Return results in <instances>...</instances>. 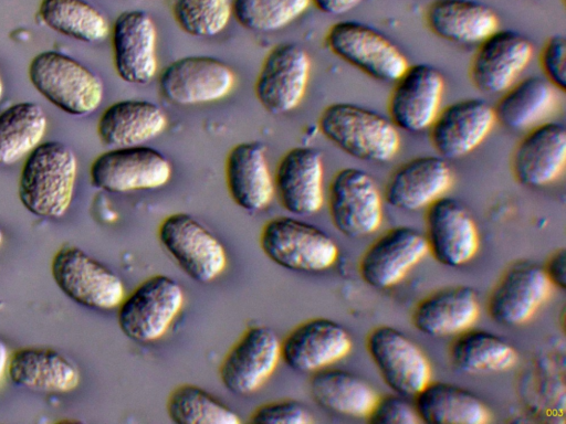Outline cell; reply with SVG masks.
Listing matches in <instances>:
<instances>
[{
  "instance_id": "43",
  "label": "cell",
  "mask_w": 566,
  "mask_h": 424,
  "mask_svg": "<svg viewBox=\"0 0 566 424\" xmlns=\"http://www.w3.org/2000/svg\"><path fill=\"white\" fill-rule=\"evenodd\" d=\"M552 285L560 289L566 287V252L564 248L555 251L543 267Z\"/></svg>"
},
{
  "instance_id": "31",
  "label": "cell",
  "mask_w": 566,
  "mask_h": 424,
  "mask_svg": "<svg viewBox=\"0 0 566 424\" xmlns=\"http://www.w3.org/2000/svg\"><path fill=\"white\" fill-rule=\"evenodd\" d=\"M413 398L420 423L483 424L489 420L485 404L455 384L430 381Z\"/></svg>"
},
{
  "instance_id": "3",
  "label": "cell",
  "mask_w": 566,
  "mask_h": 424,
  "mask_svg": "<svg viewBox=\"0 0 566 424\" xmlns=\"http://www.w3.org/2000/svg\"><path fill=\"white\" fill-rule=\"evenodd\" d=\"M28 76L33 87L60 110L84 116L101 104V78L74 57L59 51H43L30 62Z\"/></svg>"
},
{
  "instance_id": "20",
  "label": "cell",
  "mask_w": 566,
  "mask_h": 424,
  "mask_svg": "<svg viewBox=\"0 0 566 424\" xmlns=\"http://www.w3.org/2000/svg\"><path fill=\"white\" fill-rule=\"evenodd\" d=\"M324 167L319 151L294 147L279 160L273 176L281 205L296 215H312L324 203Z\"/></svg>"
},
{
  "instance_id": "34",
  "label": "cell",
  "mask_w": 566,
  "mask_h": 424,
  "mask_svg": "<svg viewBox=\"0 0 566 424\" xmlns=\"http://www.w3.org/2000/svg\"><path fill=\"white\" fill-rule=\"evenodd\" d=\"M452 364L469 374L502 372L517 359L514 347L502 337L484 330H465L450 348Z\"/></svg>"
},
{
  "instance_id": "16",
  "label": "cell",
  "mask_w": 566,
  "mask_h": 424,
  "mask_svg": "<svg viewBox=\"0 0 566 424\" xmlns=\"http://www.w3.org/2000/svg\"><path fill=\"white\" fill-rule=\"evenodd\" d=\"M424 237L428 253L449 267L467 264L479 248L474 220L460 201L450 197L443 195L427 208Z\"/></svg>"
},
{
  "instance_id": "9",
  "label": "cell",
  "mask_w": 566,
  "mask_h": 424,
  "mask_svg": "<svg viewBox=\"0 0 566 424\" xmlns=\"http://www.w3.org/2000/svg\"><path fill=\"white\" fill-rule=\"evenodd\" d=\"M169 160L157 149L138 145L109 148L90 167L95 188L113 193L157 189L171 176Z\"/></svg>"
},
{
  "instance_id": "46",
  "label": "cell",
  "mask_w": 566,
  "mask_h": 424,
  "mask_svg": "<svg viewBox=\"0 0 566 424\" xmlns=\"http://www.w3.org/2000/svg\"><path fill=\"white\" fill-rule=\"evenodd\" d=\"M2 94H3V83H2L1 75H0V102L2 99Z\"/></svg>"
},
{
  "instance_id": "14",
  "label": "cell",
  "mask_w": 566,
  "mask_h": 424,
  "mask_svg": "<svg viewBox=\"0 0 566 424\" xmlns=\"http://www.w3.org/2000/svg\"><path fill=\"white\" fill-rule=\"evenodd\" d=\"M281 360V341L265 326L248 328L221 361L219 378L230 392L250 394L272 375Z\"/></svg>"
},
{
  "instance_id": "35",
  "label": "cell",
  "mask_w": 566,
  "mask_h": 424,
  "mask_svg": "<svg viewBox=\"0 0 566 424\" xmlns=\"http://www.w3.org/2000/svg\"><path fill=\"white\" fill-rule=\"evenodd\" d=\"M46 130L42 107L32 102L13 104L0 113V165H11L41 144Z\"/></svg>"
},
{
  "instance_id": "11",
  "label": "cell",
  "mask_w": 566,
  "mask_h": 424,
  "mask_svg": "<svg viewBox=\"0 0 566 424\" xmlns=\"http://www.w3.org/2000/svg\"><path fill=\"white\" fill-rule=\"evenodd\" d=\"M366 347L385 383L395 393L413 398L430 382L427 357L402 331L379 326L369 332Z\"/></svg>"
},
{
  "instance_id": "2",
  "label": "cell",
  "mask_w": 566,
  "mask_h": 424,
  "mask_svg": "<svg viewBox=\"0 0 566 424\" xmlns=\"http://www.w3.org/2000/svg\"><path fill=\"white\" fill-rule=\"evenodd\" d=\"M318 128L337 148L359 160L387 162L399 151V130L389 117L357 104L326 106Z\"/></svg>"
},
{
  "instance_id": "47",
  "label": "cell",
  "mask_w": 566,
  "mask_h": 424,
  "mask_svg": "<svg viewBox=\"0 0 566 424\" xmlns=\"http://www.w3.org/2000/svg\"><path fill=\"white\" fill-rule=\"evenodd\" d=\"M2 239H3V235H2V231L0 229V246H1V243H2Z\"/></svg>"
},
{
  "instance_id": "25",
  "label": "cell",
  "mask_w": 566,
  "mask_h": 424,
  "mask_svg": "<svg viewBox=\"0 0 566 424\" xmlns=\"http://www.w3.org/2000/svg\"><path fill=\"white\" fill-rule=\"evenodd\" d=\"M452 170L440 156H421L401 165L389 178L385 200L403 211L427 209L450 189Z\"/></svg>"
},
{
  "instance_id": "21",
  "label": "cell",
  "mask_w": 566,
  "mask_h": 424,
  "mask_svg": "<svg viewBox=\"0 0 566 424\" xmlns=\"http://www.w3.org/2000/svg\"><path fill=\"white\" fill-rule=\"evenodd\" d=\"M496 123L494 108L483 99L468 98L440 109L430 126L433 148L444 159L473 151Z\"/></svg>"
},
{
  "instance_id": "38",
  "label": "cell",
  "mask_w": 566,
  "mask_h": 424,
  "mask_svg": "<svg viewBox=\"0 0 566 424\" xmlns=\"http://www.w3.org/2000/svg\"><path fill=\"white\" fill-rule=\"evenodd\" d=\"M311 3L312 0H232V15L248 30L275 31L301 17Z\"/></svg>"
},
{
  "instance_id": "17",
  "label": "cell",
  "mask_w": 566,
  "mask_h": 424,
  "mask_svg": "<svg viewBox=\"0 0 566 424\" xmlns=\"http://www.w3.org/2000/svg\"><path fill=\"white\" fill-rule=\"evenodd\" d=\"M532 56L533 45L525 35L497 29L479 43L471 62V81L483 93H504L516 82Z\"/></svg>"
},
{
  "instance_id": "33",
  "label": "cell",
  "mask_w": 566,
  "mask_h": 424,
  "mask_svg": "<svg viewBox=\"0 0 566 424\" xmlns=\"http://www.w3.org/2000/svg\"><path fill=\"white\" fill-rule=\"evenodd\" d=\"M556 88L536 75L515 82L494 108L496 121L512 130H528L545 121L556 106Z\"/></svg>"
},
{
  "instance_id": "44",
  "label": "cell",
  "mask_w": 566,
  "mask_h": 424,
  "mask_svg": "<svg viewBox=\"0 0 566 424\" xmlns=\"http://www.w3.org/2000/svg\"><path fill=\"white\" fill-rule=\"evenodd\" d=\"M364 0H312L314 7L326 14L339 15L359 6Z\"/></svg>"
},
{
  "instance_id": "1",
  "label": "cell",
  "mask_w": 566,
  "mask_h": 424,
  "mask_svg": "<svg viewBox=\"0 0 566 424\" xmlns=\"http://www.w3.org/2000/svg\"><path fill=\"white\" fill-rule=\"evenodd\" d=\"M77 161L72 149L57 140L39 144L25 158L18 197L32 214L60 218L72 202Z\"/></svg>"
},
{
  "instance_id": "28",
  "label": "cell",
  "mask_w": 566,
  "mask_h": 424,
  "mask_svg": "<svg viewBox=\"0 0 566 424\" xmlns=\"http://www.w3.org/2000/svg\"><path fill=\"white\" fill-rule=\"evenodd\" d=\"M480 303L469 286L440 289L423 298L412 314L413 326L431 337L458 336L478 319Z\"/></svg>"
},
{
  "instance_id": "18",
  "label": "cell",
  "mask_w": 566,
  "mask_h": 424,
  "mask_svg": "<svg viewBox=\"0 0 566 424\" xmlns=\"http://www.w3.org/2000/svg\"><path fill=\"white\" fill-rule=\"evenodd\" d=\"M113 62L120 80L147 84L157 73V29L143 10H127L115 19L111 29Z\"/></svg>"
},
{
  "instance_id": "13",
  "label": "cell",
  "mask_w": 566,
  "mask_h": 424,
  "mask_svg": "<svg viewBox=\"0 0 566 424\" xmlns=\"http://www.w3.org/2000/svg\"><path fill=\"white\" fill-rule=\"evenodd\" d=\"M311 72L307 52L295 43H280L269 51L254 83L261 106L272 114L296 108L306 93Z\"/></svg>"
},
{
  "instance_id": "19",
  "label": "cell",
  "mask_w": 566,
  "mask_h": 424,
  "mask_svg": "<svg viewBox=\"0 0 566 424\" xmlns=\"http://www.w3.org/2000/svg\"><path fill=\"white\" fill-rule=\"evenodd\" d=\"M352 339L338 322L312 318L294 327L281 341V359L294 371L316 372L348 354Z\"/></svg>"
},
{
  "instance_id": "40",
  "label": "cell",
  "mask_w": 566,
  "mask_h": 424,
  "mask_svg": "<svg viewBox=\"0 0 566 424\" xmlns=\"http://www.w3.org/2000/svg\"><path fill=\"white\" fill-rule=\"evenodd\" d=\"M250 422L255 424H311L312 413L300 402L282 400L260 405L251 414Z\"/></svg>"
},
{
  "instance_id": "7",
  "label": "cell",
  "mask_w": 566,
  "mask_h": 424,
  "mask_svg": "<svg viewBox=\"0 0 566 424\" xmlns=\"http://www.w3.org/2000/svg\"><path fill=\"white\" fill-rule=\"evenodd\" d=\"M51 273L60 290L81 306L109 310L124 298L122 279L77 246H62L52 258Z\"/></svg>"
},
{
  "instance_id": "6",
  "label": "cell",
  "mask_w": 566,
  "mask_h": 424,
  "mask_svg": "<svg viewBox=\"0 0 566 424\" xmlns=\"http://www.w3.org/2000/svg\"><path fill=\"white\" fill-rule=\"evenodd\" d=\"M184 300V290L175 279L161 274L150 276L118 305V327L134 341L157 340L167 332Z\"/></svg>"
},
{
  "instance_id": "39",
  "label": "cell",
  "mask_w": 566,
  "mask_h": 424,
  "mask_svg": "<svg viewBox=\"0 0 566 424\" xmlns=\"http://www.w3.org/2000/svg\"><path fill=\"white\" fill-rule=\"evenodd\" d=\"M177 25L191 36H214L232 17V0H171Z\"/></svg>"
},
{
  "instance_id": "22",
  "label": "cell",
  "mask_w": 566,
  "mask_h": 424,
  "mask_svg": "<svg viewBox=\"0 0 566 424\" xmlns=\"http://www.w3.org/2000/svg\"><path fill=\"white\" fill-rule=\"evenodd\" d=\"M428 254L424 234L411 226H397L376 240L359 262L361 278L377 289L398 284Z\"/></svg>"
},
{
  "instance_id": "10",
  "label": "cell",
  "mask_w": 566,
  "mask_h": 424,
  "mask_svg": "<svg viewBox=\"0 0 566 424\" xmlns=\"http://www.w3.org/2000/svg\"><path fill=\"white\" fill-rule=\"evenodd\" d=\"M328 211L334 226L353 239L369 235L382 221V197L373 177L358 168L337 171L328 187Z\"/></svg>"
},
{
  "instance_id": "42",
  "label": "cell",
  "mask_w": 566,
  "mask_h": 424,
  "mask_svg": "<svg viewBox=\"0 0 566 424\" xmlns=\"http://www.w3.org/2000/svg\"><path fill=\"white\" fill-rule=\"evenodd\" d=\"M541 66L545 78L557 89L566 91V39L551 36L541 53Z\"/></svg>"
},
{
  "instance_id": "37",
  "label": "cell",
  "mask_w": 566,
  "mask_h": 424,
  "mask_svg": "<svg viewBox=\"0 0 566 424\" xmlns=\"http://www.w3.org/2000/svg\"><path fill=\"white\" fill-rule=\"evenodd\" d=\"M166 410L176 424H240L235 412L195 384L175 388L167 399Z\"/></svg>"
},
{
  "instance_id": "4",
  "label": "cell",
  "mask_w": 566,
  "mask_h": 424,
  "mask_svg": "<svg viewBox=\"0 0 566 424\" xmlns=\"http://www.w3.org/2000/svg\"><path fill=\"white\" fill-rule=\"evenodd\" d=\"M260 247L276 265L298 272L325 271L338 257V247L327 233L291 216L269 220L260 233Z\"/></svg>"
},
{
  "instance_id": "8",
  "label": "cell",
  "mask_w": 566,
  "mask_h": 424,
  "mask_svg": "<svg viewBox=\"0 0 566 424\" xmlns=\"http://www.w3.org/2000/svg\"><path fill=\"white\" fill-rule=\"evenodd\" d=\"M158 240L185 274L198 283L213 280L227 266L221 242L187 213L166 216L159 224Z\"/></svg>"
},
{
  "instance_id": "41",
  "label": "cell",
  "mask_w": 566,
  "mask_h": 424,
  "mask_svg": "<svg viewBox=\"0 0 566 424\" xmlns=\"http://www.w3.org/2000/svg\"><path fill=\"white\" fill-rule=\"evenodd\" d=\"M367 418L375 424L420 423L415 405L406 396L397 393L382 398L378 396Z\"/></svg>"
},
{
  "instance_id": "45",
  "label": "cell",
  "mask_w": 566,
  "mask_h": 424,
  "mask_svg": "<svg viewBox=\"0 0 566 424\" xmlns=\"http://www.w3.org/2000/svg\"><path fill=\"white\" fill-rule=\"evenodd\" d=\"M9 353L4 341L0 337V380L8 367Z\"/></svg>"
},
{
  "instance_id": "32",
  "label": "cell",
  "mask_w": 566,
  "mask_h": 424,
  "mask_svg": "<svg viewBox=\"0 0 566 424\" xmlns=\"http://www.w3.org/2000/svg\"><path fill=\"white\" fill-rule=\"evenodd\" d=\"M310 392L323 409L349 417H367L378 399L360 377L340 369H322L311 378Z\"/></svg>"
},
{
  "instance_id": "23",
  "label": "cell",
  "mask_w": 566,
  "mask_h": 424,
  "mask_svg": "<svg viewBox=\"0 0 566 424\" xmlns=\"http://www.w3.org/2000/svg\"><path fill=\"white\" fill-rule=\"evenodd\" d=\"M551 287L543 267L531 262L516 263L493 288L489 298V314L494 321L504 326L523 325L547 299Z\"/></svg>"
},
{
  "instance_id": "26",
  "label": "cell",
  "mask_w": 566,
  "mask_h": 424,
  "mask_svg": "<svg viewBox=\"0 0 566 424\" xmlns=\"http://www.w3.org/2000/svg\"><path fill=\"white\" fill-rule=\"evenodd\" d=\"M224 178L232 201L240 208L256 212L266 208L274 195L265 148L258 141L233 146L224 162Z\"/></svg>"
},
{
  "instance_id": "30",
  "label": "cell",
  "mask_w": 566,
  "mask_h": 424,
  "mask_svg": "<svg viewBox=\"0 0 566 424\" xmlns=\"http://www.w3.org/2000/svg\"><path fill=\"white\" fill-rule=\"evenodd\" d=\"M7 368L14 384L33 391L63 393L80 383L76 365L52 348H21L12 353Z\"/></svg>"
},
{
  "instance_id": "15",
  "label": "cell",
  "mask_w": 566,
  "mask_h": 424,
  "mask_svg": "<svg viewBox=\"0 0 566 424\" xmlns=\"http://www.w3.org/2000/svg\"><path fill=\"white\" fill-rule=\"evenodd\" d=\"M395 83L388 100L389 119L405 131L429 129L441 109L444 92L441 72L430 64L408 65Z\"/></svg>"
},
{
  "instance_id": "12",
  "label": "cell",
  "mask_w": 566,
  "mask_h": 424,
  "mask_svg": "<svg viewBox=\"0 0 566 424\" xmlns=\"http://www.w3.org/2000/svg\"><path fill=\"white\" fill-rule=\"evenodd\" d=\"M234 82L233 71L221 60L192 55L168 64L159 75L158 87L168 102L188 106L224 98Z\"/></svg>"
},
{
  "instance_id": "36",
  "label": "cell",
  "mask_w": 566,
  "mask_h": 424,
  "mask_svg": "<svg viewBox=\"0 0 566 424\" xmlns=\"http://www.w3.org/2000/svg\"><path fill=\"white\" fill-rule=\"evenodd\" d=\"M39 17L51 30L86 43L101 41L111 31L106 17L85 0H41Z\"/></svg>"
},
{
  "instance_id": "5",
  "label": "cell",
  "mask_w": 566,
  "mask_h": 424,
  "mask_svg": "<svg viewBox=\"0 0 566 424\" xmlns=\"http://www.w3.org/2000/svg\"><path fill=\"white\" fill-rule=\"evenodd\" d=\"M325 41L332 53L376 81L396 82L409 65L388 36L360 21L334 23Z\"/></svg>"
},
{
  "instance_id": "29",
  "label": "cell",
  "mask_w": 566,
  "mask_h": 424,
  "mask_svg": "<svg viewBox=\"0 0 566 424\" xmlns=\"http://www.w3.org/2000/svg\"><path fill=\"white\" fill-rule=\"evenodd\" d=\"M426 22L433 34L458 44H479L499 29L495 11L479 0H434Z\"/></svg>"
},
{
  "instance_id": "24",
  "label": "cell",
  "mask_w": 566,
  "mask_h": 424,
  "mask_svg": "<svg viewBox=\"0 0 566 424\" xmlns=\"http://www.w3.org/2000/svg\"><path fill=\"white\" fill-rule=\"evenodd\" d=\"M566 165V128L543 121L527 130L512 157L515 179L527 187H545L557 180Z\"/></svg>"
},
{
  "instance_id": "27",
  "label": "cell",
  "mask_w": 566,
  "mask_h": 424,
  "mask_svg": "<svg viewBox=\"0 0 566 424\" xmlns=\"http://www.w3.org/2000/svg\"><path fill=\"white\" fill-rule=\"evenodd\" d=\"M167 126L164 110L144 99H123L111 104L98 118L96 132L107 148L143 145Z\"/></svg>"
}]
</instances>
